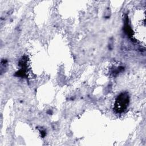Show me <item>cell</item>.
Segmentation results:
<instances>
[{
	"label": "cell",
	"mask_w": 146,
	"mask_h": 146,
	"mask_svg": "<svg viewBox=\"0 0 146 146\" xmlns=\"http://www.w3.org/2000/svg\"><path fill=\"white\" fill-rule=\"evenodd\" d=\"M129 103V96L124 92L120 94L115 103V110L117 112H122L127 108Z\"/></svg>",
	"instance_id": "6da1fadb"
}]
</instances>
